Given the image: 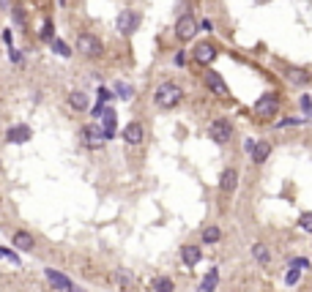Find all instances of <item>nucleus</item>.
Wrapping results in <instances>:
<instances>
[{
    "instance_id": "nucleus-1",
    "label": "nucleus",
    "mask_w": 312,
    "mask_h": 292,
    "mask_svg": "<svg viewBox=\"0 0 312 292\" xmlns=\"http://www.w3.org/2000/svg\"><path fill=\"white\" fill-rule=\"evenodd\" d=\"M181 99H184V90H181L175 82H162L159 87H156V93H153V101L162 107V110H173V107H178Z\"/></svg>"
},
{
    "instance_id": "nucleus-2",
    "label": "nucleus",
    "mask_w": 312,
    "mask_h": 292,
    "mask_svg": "<svg viewBox=\"0 0 312 292\" xmlns=\"http://www.w3.org/2000/svg\"><path fill=\"white\" fill-rule=\"evenodd\" d=\"M74 50L80 52V55H85V58H99L101 52V41L96 36H91V33H80L77 36V46H74Z\"/></svg>"
},
{
    "instance_id": "nucleus-3",
    "label": "nucleus",
    "mask_w": 312,
    "mask_h": 292,
    "mask_svg": "<svg viewBox=\"0 0 312 292\" xmlns=\"http://www.w3.org/2000/svg\"><path fill=\"white\" fill-rule=\"evenodd\" d=\"M277 110H280V96H277V93H263V96L255 101V115L257 118H271Z\"/></svg>"
},
{
    "instance_id": "nucleus-4",
    "label": "nucleus",
    "mask_w": 312,
    "mask_h": 292,
    "mask_svg": "<svg viewBox=\"0 0 312 292\" xmlns=\"http://www.w3.org/2000/svg\"><path fill=\"white\" fill-rule=\"evenodd\" d=\"M230 134H233V126H230V120H225V118H216V120H211V126H208V137H211L216 145H225L230 139Z\"/></svg>"
},
{
    "instance_id": "nucleus-5",
    "label": "nucleus",
    "mask_w": 312,
    "mask_h": 292,
    "mask_svg": "<svg viewBox=\"0 0 312 292\" xmlns=\"http://www.w3.org/2000/svg\"><path fill=\"white\" fill-rule=\"evenodd\" d=\"M80 134H83V145L91 148V151H96V148L104 145V134H101V128L96 123H88Z\"/></svg>"
},
{
    "instance_id": "nucleus-6",
    "label": "nucleus",
    "mask_w": 312,
    "mask_h": 292,
    "mask_svg": "<svg viewBox=\"0 0 312 292\" xmlns=\"http://www.w3.org/2000/svg\"><path fill=\"white\" fill-rule=\"evenodd\" d=\"M115 25H118V30L124 33V36H132V33L140 28V14L137 11H121Z\"/></svg>"
},
{
    "instance_id": "nucleus-7",
    "label": "nucleus",
    "mask_w": 312,
    "mask_h": 292,
    "mask_svg": "<svg viewBox=\"0 0 312 292\" xmlns=\"http://www.w3.org/2000/svg\"><path fill=\"white\" fill-rule=\"evenodd\" d=\"M194 33H198V22H194L192 17H181L178 22H175V36L181 38V41H189V38H194Z\"/></svg>"
},
{
    "instance_id": "nucleus-8",
    "label": "nucleus",
    "mask_w": 312,
    "mask_h": 292,
    "mask_svg": "<svg viewBox=\"0 0 312 292\" xmlns=\"http://www.w3.org/2000/svg\"><path fill=\"white\" fill-rule=\"evenodd\" d=\"M121 137H124V142H129V145H140V142L145 139V128H142V123H129L124 131H121Z\"/></svg>"
},
{
    "instance_id": "nucleus-9",
    "label": "nucleus",
    "mask_w": 312,
    "mask_h": 292,
    "mask_svg": "<svg viewBox=\"0 0 312 292\" xmlns=\"http://www.w3.org/2000/svg\"><path fill=\"white\" fill-rule=\"evenodd\" d=\"M206 85H208V90L214 93V96H227V85H225V79L219 77L216 71H206Z\"/></svg>"
},
{
    "instance_id": "nucleus-10",
    "label": "nucleus",
    "mask_w": 312,
    "mask_h": 292,
    "mask_svg": "<svg viewBox=\"0 0 312 292\" xmlns=\"http://www.w3.org/2000/svg\"><path fill=\"white\" fill-rule=\"evenodd\" d=\"M30 137H33L30 126H11L9 134H6V139H9L11 145H22V142H28Z\"/></svg>"
},
{
    "instance_id": "nucleus-11",
    "label": "nucleus",
    "mask_w": 312,
    "mask_h": 292,
    "mask_svg": "<svg viewBox=\"0 0 312 292\" xmlns=\"http://www.w3.org/2000/svg\"><path fill=\"white\" fill-rule=\"evenodd\" d=\"M214 58H216V46H214V44L203 41V44H198V46H194V60H198V63L208 66Z\"/></svg>"
},
{
    "instance_id": "nucleus-12",
    "label": "nucleus",
    "mask_w": 312,
    "mask_h": 292,
    "mask_svg": "<svg viewBox=\"0 0 312 292\" xmlns=\"http://www.w3.org/2000/svg\"><path fill=\"white\" fill-rule=\"evenodd\" d=\"M44 276H47V281H50L55 289H63V292H69V289H71V281H69V278H66L63 273H58L55 268H47V270H44Z\"/></svg>"
},
{
    "instance_id": "nucleus-13",
    "label": "nucleus",
    "mask_w": 312,
    "mask_h": 292,
    "mask_svg": "<svg viewBox=\"0 0 312 292\" xmlns=\"http://www.w3.org/2000/svg\"><path fill=\"white\" fill-rule=\"evenodd\" d=\"M236 186H239V172H236V169H225V172H222V178H219V188L225 194H233Z\"/></svg>"
},
{
    "instance_id": "nucleus-14",
    "label": "nucleus",
    "mask_w": 312,
    "mask_h": 292,
    "mask_svg": "<svg viewBox=\"0 0 312 292\" xmlns=\"http://www.w3.org/2000/svg\"><path fill=\"white\" fill-rule=\"evenodd\" d=\"M200 257H203L200 246H184V249H181V260H184V265H186V268H192V265H198V262H200Z\"/></svg>"
},
{
    "instance_id": "nucleus-15",
    "label": "nucleus",
    "mask_w": 312,
    "mask_h": 292,
    "mask_svg": "<svg viewBox=\"0 0 312 292\" xmlns=\"http://www.w3.org/2000/svg\"><path fill=\"white\" fill-rule=\"evenodd\" d=\"M101 120H104V128H101V134H104V139H110L112 134H115V112L112 110H101V115H99Z\"/></svg>"
},
{
    "instance_id": "nucleus-16",
    "label": "nucleus",
    "mask_w": 312,
    "mask_h": 292,
    "mask_svg": "<svg viewBox=\"0 0 312 292\" xmlns=\"http://www.w3.org/2000/svg\"><path fill=\"white\" fill-rule=\"evenodd\" d=\"M14 246L19 249V251H33V246H36V240H33V235L30 232H14Z\"/></svg>"
},
{
    "instance_id": "nucleus-17",
    "label": "nucleus",
    "mask_w": 312,
    "mask_h": 292,
    "mask_svg": "<svg viewBox=\"0 0 312 292\" xmlns=\"http://www.w3.org/2000/svg\"><path fill=\"white\" fill-rule=\"evenodd\" d=\"M249 153H252V161H255V164H263V161L268 159V153H271V145H268V142H255V148H252Z\"/></svg>"
},
{
    "instance_id": "nucleus-18",
    "label": "nucleus",
    "mask_w": 312,
    "mask_h": 292,
    "mask_svg": "<svg viewBox=\"0 0 312 292\" xmlns=\"http://www.w3.org/2000/svg\"><path fill=\"white\" fill-rule=\"evenodd\" d=\"M69 104H71V110L85 112V110H88V96H85L83 90H71V93H69Z\"/></svg>"
},
{
    "instance_id": "nucleus-19",
    "label": "nucleus",
    "mask_w": 312,
    "mask_h": 292,
    "mask_svg": "<svg viewBox=\"0 0 312 292\" xmlns=\"http://www.w3.org/2000/svg\"><path fill=\"white\" fill-rule=\"evenodd\" d=\"M252 254H255V260L260 262V265H268V262H271V254H268L266 243H255V246H252Z\"/></svg>"
},
{
    "instance_id": "nucleus-20",
    "label": "nucleus",
    "mask_w": 312,
    "mask_h": 292,
    "mask_svg": "<svg viewBox=\"0 0 312 292\" xmlns=\"http://www.w3.org/2000/svg\"><path fill=\"white\" fill-rule=\"evenodd\" d=\"M153 292H175V284H173V278H156V281L151 284Z\"/></svg>"
},
{
    "instance_id": "nucleus-21",
    "label": "nucleus",
    "mask_w": 312,
    "mask_h": 292,
    "mask_svg": "<svg viewBox=\"0 0 312 292\" xmlns=\"http://www.w3.org/2000/svg\"><path fill=\"white\" fill-rule=\"evenodd\" d=\"M216 278H219V273H216V268L208 273L206 278H203V284H200V292H214V287H216Z\"/></svg>"
},
{
    "instance_id": "nucleus-22",
    "label": "nucleus",
    "mask_w": 312,
    "mask_h": 292,
    "mask_svg": "<svg viewBox=\"0 0 312 292\" xmlns=\"http://www.w3.org/2000/svg\"><path fill=\"white\" fill-rule=\"evenodd\" d=\"M219 237H222L219 227H206V229H203V243H216Z\"/></svg>"
},
{
    "instance_id": "nucleus-23",
    "label": "nucleus",
    "mask_w": 312,
    "mask_h": 292,
    "mask_svg": "<svg viewBox=\"0 0 312 292\" xmlns=\"http://www.w3.org/2000/svg\"><path fill=\"white\" fill-rule=\"evenodd\" d=\"M52 50H55L60 58H69V55H71L69 44H66V41H60V38H52Z\"/></svg>"
},
{
    "instance_id": "nucleus-24",
    "label": "nucleus",
    "mask_w": 312,
    "mask_h": 292,
    "mask_svg": "<svg viewBox=\"0 0 312 292\" xmlns=\"http://www.w3.org/2000/svg\"><path fill=\"white\" fill-rule=\"evenodd\" d=\"M115 96H121V99H132V87H129L126 82H115Z\"/></svg>"
},
{
    "instance_id": "nucleus-25",
    "label": "nucleus",
    "mask_w": 312,
    "mask_h": 292,
    "mask_svg": "<svg viewBox=\"0 0 312 292\" xmlns=\"http://www.w3.org/2000/svg\"><path fill=\"white\" fill-rule=\"evenodd\" d=\"M298 227H301L304 232H312V213H301V216H298Z\"/></svg>"
},
{
    "instance_id": "nucleus-26",
    "label": "nucleus",
    "mask_w": 312,
    "mask_h": 292,
    "mask_svg": "<svg viewBox=\"0 0 312 292\" xmlns=\"http://www.w3.org/2000/svg\"><path fill=\"white\" fill-rule=\"evenodd\" d=\"M288 77H290V82H296V85H304V82H307V79H309L304 71H290Z\"/></svg>"
},
{
    "instance_id": "nucleus-27",
    "label": "nucleus",
    "mask_w": 312,
    "mask_h": 292,
    "mask_svg": "<svg viewBox=\"0 0 312 292\" xmlns=\"http://www.w3.org/2000/svg\"><path fill=\"white\" fill-rule=\"evenodd\" d=\"M115 281H118L121 287H129V284H132V276H129L126 270H118V273H115Z\"/></svg>"
},
{
    "instance_id": "nucleus-28",
    "label": "nucleus",
    "mask_w": 312,
    "mask_h": 292,
    "mask_svg": "<svg viewBox=\"0 0 312 292\" xmlns=\"http://www.w3.org/2000/svg\"><path fill=\"white\" fill-rule=\"evenodd\" d=\"M290 268H293V265H290ZM298 278H301V270H298V268H293V270H290V273H288V276H285V281H288V284H290V287H293V284L298 281Z\"/></svg>"
},
{
    "instance_id": "nucleus-29",
    "label": "nucleus",
    "mask_w": 312,
    "mask_h": 292,
    "mask_svg": "<svg viewBox=\"0 0 312 292\" xmlns=\"http://www.w3.org/2000/svg\"><path fill=\"white\" fill-rule=\"evenodd\" d=\"M42 38L52 41V22H44V28H42Z\"/></svg>"
},
{
    "instance_id": "nucleus-30",
    "label": "nucleus",
    "mask_w": 312,
    "mask_h": 292,
    "mask_svg": "<svg viewBox=\"0 0 312 292\" xmlns=\"http://www.w3.org/2000/svg\"><path fill=\"white\" fill-rule=\"evenodd\" d=\"M198 30H206V33H211V30H214V22H211V19H203V22L198 25Z\"/></svg>"
},
{
    "instance_id": "nucleus-31",
    "label": "nucleus",
    "mask_w": 312,
    "mask_h": 292,
    "mask_svg": "<svg viewBox=\"0 0 312 292\" xmlns=\"http://www.w3.org/2000/svg\"><path fill=\"white\" fill-rule=\"evenodd\" d=\"M110 96H112V93L107 90V87H99V104H104V101L110 99Z\"/></svg>"
},
{
    "instance_id": "nucleus-32",
    "label": "nucleus",
    "mask_w": 312,
    "mask_h": 292,
    "mask_svg": "<svg viewBox=\"0 0 312 292\" xmlns=\"http://www.w3.org/2000/svg\"><path fill=\"white\" fill-rule=\"evenodd\" d=\"M0 257H3V260H11L14 265L19 262V260H17V254H11V251H6V249H0Z\"/></svg>"
},
{
    "instance_id": "nucleus-33",
    "label": "nucleus",
    "mask_w": 312,
    "mask_h": 292,
    "mask_svg": "<svg viewBox=\"0 0 312 292\" xmlns=\"http://www.w3.org/2000/svg\"><path fill=\"white\" fill-rule=\"evenodd\" d=\"M14 19H17L19 25H25V11L22 9H14Z\"/></svg>"
},
{
    "instance_id": "nucleus-34",
    "label": "nucleus",
    "mask_w": 312,
    "mask_h": 292,
    "mask_svg": "<svg viewBox=\"0 0 312 292\" xmlns=\"http://www.w3.org/2000/svg\"><path fill=\"white\" fill-rule=\"evenodd\" d=\"M301 110H304V112H309V110H312V101H309L307 96L301 99Z\"/></svg>"
},
{
    "instance_id": "nucleus-35",
    "label": "nucleus",
    "mask_w": 312,
    "mask_h": 292,
    "mask_svg": "<svg viewBox=\"0 0 312 292\" xmlns=\"http://www.w3.org/2000/svg\"><path fill=\"white\" fill-rule=\"evenodd\" d=\"M11 60H14V63H19V60H22V55H19L17 50H11Z\"/></svg>"
},
{
    "instance_id": "nucleus-36",
    "label": "nucleus",
    "mask_w": 312,
    "mask_h": 292,
    "mask_svg": "<svg viewBox=\"0 0 312 292\" xmlns=\"http://www.w3.org/2000/svg\"><path fill=\"white\" fill-rule=\"evenodd\" d=\"M0 9H11V6H9V0H0Z\"/></svg>"
},
{
    "instance_id": "nucleus-37",
    "label": "nucleus",
    "mask_w": 312,
    "mask_h": 292,
    "mask_svg": "<svg viewBox=\"0 0 312 292\" xmlns=\"http://www.w3.org/2000/svg\"><path fill=\"white\" fill-rule=\"evenodd\" d=\"M69 292H80V289H74V287H71V289H69Z\"/></svg>"
}]
</instances>
